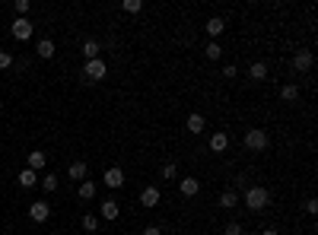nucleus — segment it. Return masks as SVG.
I'll list each match as a JSON object with an SVG mask.
<instances>
[{"mask_svg":"<svg viewBox=\"0 0 318 235\" xmlns=\"http://www.w3.org/2000/svg\"><path fill=\"white\" fill-rule=\"evenodd\" d=\"M271 146V137H268V130H261V127H252L245 134V150H255V153H261V150H268Z\"/></svg>","mask_w":318,"mask_h":235,"instance_id":"1","label":"nucleus"},{"mask_svg":"<svg viewBox=\"0 0 318 235\" xmlns=\"http://www.w3.org/2000/svg\"><path fill=\"white\" fill-rule=\"evenodd\" d=\"M245 204H248V210H264V207L271 204V191L268 188H248Z\"/></svg>","mask_w":318,"mask_h":235,"instance_id":"2","label":"nucleus"},{"mask_svg":"<svg viewBox=\"0 0 318 235\" xmlns=\"http://www.w3.org/2000/svg\"><path fill=\"white\" fill-rule=\"evenodd\" d=\"M105 73H108V67H105V60L96 57V60H86V67H83V76L86 80H105Z\"/></svg>","mask_w":318,"mask_h":235,"instance_id":"3","label":"nucleus"},{"mask_svg":"<svg viewBox=\"0 0 318 235\" xmlns=\"http://www.w3.org/2000/svg\"><path fill=\"white\" fill-rule=\"evenodd\" d=\"M32 29H35V25H32L29 19H19V16H16V19H13V25H10V32H13V38H16V41L32 38Z\"/></svg>","mask_w":318,"mask_h":235,"instance_id":"4","label":"nucleus"},{"mask_svg":"<svg viewBox=\"0 0 318 235\" xmlns=\"http://www.w3.org/2000/svg\"><path fill=\"white\" fill-rule=\"evenodd\" d=\"M159 197H162V194H159V188H156V185H147V188L140 191V204L147 207V210H153V207H159Z\"/></svg>","mask_w":318,"mask_h":235,"instance_id":"5","label":"nucleus"},{"mask_svg":"<svg viewBox=\"0 0 318 235\" xmlns=\"http://www.w3.org/2000/svg\"><path fill=\"white\" fill-rule=\"evenodd\" d=\"M312 64H315V57H312V51H296L293 54V67L299 73H306V70H312Z\"/></svg>","mask_w":318,"mask_h":235,"instance_id":"6","label":"nucleus"},{"mask_svg":"<svg viewBox=\"0 0 318 235\" xmlns=\"http://www.w3.org/2000/svg\"><path fill=\"white\" fill-rule=\"evenodd\" d=\"M29 216H32V223H48L51 207L45 204V200H38V204H32V207H29Z\"/></svg>","mask_w":318,"mask_h":235,"instance_id":"7","label":"nucleus"},{"mask_svg":"<svg viewBox=\"0 0 318 235\" xmlns=\"http://www.w3.org/2000/svg\"><path fill=\"white\" fill-rule=\"evenodd\" d=\"M118 213H121L118 200H111V197H108V200H102V220H108V223H111V220H118Z\"/></svg>","mask_w":318,"mask_h":235,"instance_id":"8","label":"nucleus"},{"mask_svg":"<svg viewBox=\"0 0 318 235\" xmlns=\"http://www.w3.org/2000/svg\"><path fill=\"white\" fill-rule=\"evenodd\" d=\"M210 150H213V153H226V150H229V137L223 134V130H217V134L210 137Z\"/></svg>","mask_w":318,"mask_h":235,"instance_id":"9","label":"nucleus"},{"mask_svg":"<svg viewBox=\"0 0 318 235\" xmlns=\"http://www.w3.org/2000/svg\"><path fill=\"white\" fill-rule=\"evenodd\" d=\"M102 181H105L108 188H121V185H124V172H121V169H108L105 175H102Z\"/></svg>","mask_w":318,"mask_h":235,"instance_id":"10","label":"nucleus"},{"mask_svg":"<svg viewBox=\"0 0 318 235\" xmlns=\"http://www.w3.org/2000/svg\"><path fill=\"white\" fill-rule=\"evenodd\" d=\"M248 76H252L255 83H264V80H268V64H264V60H255L252 70H248Z\"/></svg>","mask_w":318,"mask_h":235,"instance_id":"11","label":"nucleus"},{"mask_svg":"<svg viewBox=\"0 0 318 235\" xmlns=\"http://www.w3.org/2000/svg\"><path fill=\"white\" fill-rule=\"evenodd\" d=\"M35 51H38V57H45V60H51V57L57 54V48H54V41H51V38H41Z\"/></svg>","mask_w":318,"mask_h":235,"instance_id":"12","label":"nucleus"},{"mask_svg":"<svg viewBox=\"0 0 318 235\" xmlns=\"http://www.w3.org/2000/svg\"><path fill=\"white\" fill-rule=\"evenodd\" d=\"M178 191H182L185 197H194L197 191H201V181H197V178H182V185H178Z\"/></svg>","mask_w":318,"mask_h":235,"instance_id":"13","label":"nucleus"},{"mask_svg":"<svg viewBox=\"0 0 318 235\" xmlns=\"http://www.w3.org/2000/svg\"><path fill=\"white\" fill-rule=\"evenodd\" d=\"M223 29H226V22H223L220 16L207 19V35H210V38H220V35H223Z\"/></svg>","mask_w":318,"mask_h":235,"instance_id":"14","label":"nucleus"},{"mask_svg":"<svg viewBox=\"0 0 318 235\" xmlns=\"http://www.w3.org/2000/svg\"><path fill=\"white\" fill-rule=\"evenodd\" d=\"M185 127L191 130V134H201V130L207 127V124H204V115H197V111H194V115H188V121H185Z\"/></svg>","mask_w":318,"mask_h":235,"instance_id":"15","label":"nucleus"},{"mask_svg":"<svg viewBox=\"0 0 318 235\" xmlns=\"http://www.w3.org/2000/svg\"><path fill=\"white\" fill-rule=\"evenodd\" d=\"M45 159H48V153H41V150H35V153H29V169H32V172L45 169Z\"/></svg>","mask_w":318,"mask_h":235,"instance_id":"16","label":"nucleus"},{"mask_svg":"<svg viewBox=\"0 0 318 235\" xmlns=\"http://www.w3.org/2000/svg\"><path fill=\"white\" fill-rule=\"evenodd\" d=\"M19 185H22V188H35V185H38V175H35L32 169H22V172H19Z\"/></svg>","mask_w":318,"mask_h":235,"instance_id":"17","label":"nucleus"},{"mask_svg":"<svg viewBox=\"0 0 318 235\" xmlns=\"http://www.w3.org/2000/svg\"><path fill=\"white\" fill-rule=\"evenodd\" d=\"M236 204H239L236 191H223V194H220V207H223V210H233Z\"/></svg>","mask_w":318,"mask_h":235,"instance_id":"18","label":"nucleus"},{"mask_svg":"<svg viewBox=\"0 0 318 235\" xmlns=\"http://www.w3.org/2000/svg\"><path fill=\"white\" fill-rule=\"evenodd\" d=\"M99 51H102V48H99V41H83V57H86V60H96V57H99Z\"/></svg>","mask_w":318,"mask_h":235,"instance_id":"19","label":"nucleus"},{"mask_svg":"<svg viewBox=\"0 0 318 235\" xmlns=\"http://www.w3.org/2000/svg\"><path fill=\"white\" fill-rule=\"evenodd\" d=\"M280 95H283V102H296V99H299V86H296V83L283 86V89H280Z\"/></svg>","mask_w":318,"mask_h":235,"instance_id":"20","label":"nucleus"},{"mask_svg":"<svg viewBox=\"0 0 318 235\" xmlns=\"http://www.w3.org/2000/svg\"><path fill=\"white\" fill-rule=\"evenodd\" d=\"M80 197H83V200H92V197H96V181H83V185H80Z\"/></svg>","mask_w":318,"mask_h":235,"instance_id":"21","label":"nucleus"},{"mask_svg":"<svg viewBox=\"0 0 318 235\" xmlns=\"http://www.w3.org/2000/svg\"><path fill=\"white\" fill-rule=\"evenodd\" d=\"M204 54H207L210 60H220V57H223V48L217 45V41H210V45H207V48H204Z\"/></svg>","mask_w":318,"mask_h":235,"instance_id":"22","label":"nucleus"},{"mask_svg":"<svg viewBox=\"0 0 318 235\" xmlns=\"http://www.w3.org/2000/svg\"><path fill=\"white\" fill-rule=\"evenodd\" d=\"M70 178H86V162H70Z\"/></svg>","mask_w":318,"mask_h":235,"instance_id":"23","label":"nucleus"},{"mask_svg":"<svg viewBox=\"0 0 318 235\" xmlns=\"http://www.w3.org/2000/svg\"><path fill=\"white\" fill-rule=\"evenodd\" d=\"M13 10L19 19H25V13H29V0H13Z\"/></svg>","mask_w":318,"mask_h":235,"instance_id":"24","label":"nucleus"},{"mask_svg":"<svg viewBox=\"0 0 318 235\" xmlns=\"http://www.w3.org/2000/svg\"><path fill=\"white\" fill-rule=\"evenodd\" d=\"M121 10H124V13H140V10H143V3H140V0H124Z\"/></svg>","mask_w":318,"mask_h":235,"instance_id":"25","label":"nucleus"},{"mask_svg":"<svg viewBox=\"0 0 318 235\" xmlns=\"http://www.w3.org/2000/svg\"><path fill=\"white\" fill-rule=\"evenodd\" d=\"M83 229H86V232H96V229H99V223H96V216H92V213L83 216Z\"/></svg>","mask_w":318,"mask_h":235,"instance_id":"26","label":"nucleus"},{"mask_svg":"<svg viewBox=\"0 0 318 235\" xmlns=\"http://www.w3.org/2000/svg\"><path fill=\"white\" fill-rule=\"evenodd\" d=\"M41 185H45V191H57L61 181H57V175H45V178H41Z\"/></svg>","mask_w":318,"mask_h":235,"instance_id":"27","label":"nucleus"},{"mask_svg":"<svg viewBox=\"0 0 318 235\" xmlns=\"http://www.w3.org/2000/svg\"><path fill=\"white\" fill-rule=\"evenodd\" d=\"M223 235H242V226H239V223H226V229H223Z\"/></svg>","mask_w":318,"mask_h":235,"instance_id":"28","label":"nucleus"},{"mask_svg":"<svg viewBox=\"0 0 318 235\" xmlns=\"http://www.w3.org/2000/svg\"><path fill=\"white\" fill-rule=\"evenodd\" d=\"M6 67H13V57L6 51H0V70H6Z\"/></svg>","mask_w":318,"mask_h":235,"instance_id":"29","label":"nucleus"},{"mask_svg":"<svg viewBox=\"0 0 318 235\" xmlns=\"http://www.w3.org/2000/svg\"><path fill=\"white\" fill-rule=\"evenodd\" d=\"M162 178H175V162H169V165H162Z\"/></svg>","mask_w":318,"mask_h":235,"instance_id":"30","label":"nucleus"},{"mask_svg":"<svg viewBox=\"0 0 318 235\" xmlns=\"http://www.w3.org/2000/svg\"><path fill=\"white\" fill-rule=\"evenodd\" d=\"M236 73H239V70H236V64H226V67H223V76H226V80H233Z\"/></svg>","mask_w":318,"mask_h":235,"instance_id":"31","label":"nucleus"},{"mask_svg":"<svg viewBox=\"0 0 318 235\" xmlns=\"http://www.w3.org/2000/svg\"><path fill=\"white\" fill-rule=\"evenodd\" d=\"M306 213H312V216L318 213V200H315V197H312V200H306Z\"/></svg>","mask_w":318,"mask_h":235,"instance_id":"32","label":"nucleus"},{"mask_svg":"<svg viewBox=\"0 0 318 235\" xmlns=\"http://www.w3.org/2000/svg\"><path fill=\"white\" fill-rule=\"evenodd\" d=\"M143 235H162V229H159V226H147V229H143Z\"/></svg>","mask_w":318,"mask_h":235,"instance_id":"33","label":"nucleus"},{"mask_svg":"<svg viewBox=\"0 0 318 235\" xmlns=\"http://www.w3.org/2000/svg\"><path fill=\"white\" fill-rule=\"evenodd\" d=\"M261 235H280V232H277V229H264Z\"/></svg>","mask_w":318,"mask_h":235,"instance_id":"34","label":"nucleus"},{"mask_svg":"<svg viewBox=\"0 0 318 235\" xmlns=\"http://www.w3.org/2000/svg\"><path fill=\"white\" fill-rule=\"evenodd\" d=\"M0 207H3V200H0Z\"/></svg>","mask_w":318,"mask_h":235,"instance_id":"35","label":"nucleus"}]
</instances>
